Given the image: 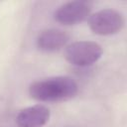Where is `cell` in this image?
Listing matches in <instances>:
<instances>
[{"label":"cell","instance_id":"cell-5","mask_svg":"<svg viewBox=\"0 0 127 127\" xmlns=\"http://www.w3.org/2000/svg\"><path fill=\"white\" fill-rule=\"evenodd\" d=\"M69 39L70 36L67 32L57 28H50L42 31L37 36L36 46L44 53H55L66 47Z\"/></svg>","mask_w":127,"mask_h":127},{"label":"cell","instance_id":"cell-3","mask_svg":"<svg viewBox=\"0 0 127 127\" xmlns=\"http://www.w3.org/2000/svg\"><path fill=\"white\" fill-rule=\"evenodd\" d=\"M125 25L124 16L114 9H102L88 18L90 30L98 36H111L119 33Z\"/></svg>","mask_w":127,"mask_h":127},{"label":"cell","instance_id":"cell-4","mask_svg":"<svg viewBox=\"0 0 127 127\" xmlns=\"http://www.w3.org/2000/svg\"><path fill=\"white\" fill-rule=\"evenodd\" d=\"M91 9L92 3L88 1H69L55 11L54 19L64 26H74L88 19Z\"/></svg>","mask_w":127,"mask_h":127},{"label":"cell","instance_id":"cell-1","mask_svg":"<svg viewBox=\"0 0 127 127\" xmlns=\"http://www.w3.org/2000/svg\"><path fill=\"white\" fill-rule=\"evenodd\" d=\"M28 92L40 102H60L73 98L78 92V84L70 76L57 75L32 82Z\"/></svg>","mask_w":127,"mask_h":127},{"label":"cell","instance_id":"cell-6","mask_svg":"<svg viewBox=\"0 0 127 127\" xmlns=\"http://www.w3.org/2000/svg\"><path fill=\"white\" fill-rule=\"evenodd\" d=\"M51 117L50 109L43 104L28 106L19 111L16 116L18 127H43Z\"/></svg>","mask_w":127,"mask_h":127},{"label":"cell","instance_id":"cell-2","mask_svg":"<svg viewBox=\"0 0 127 127\" xmlns=\"http://www.w3.org/2000/svg\"><path fill=\"white\" fill-rule=\"evenodd\" d=\"M102 47L93 41H77L69 44L64 52L65 60L77 67H87L99 61Z\"/></svg>","mask_w":127,"mask_h":127}]
</instances>
